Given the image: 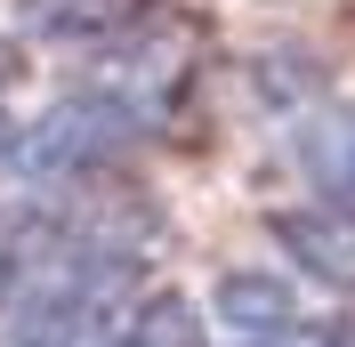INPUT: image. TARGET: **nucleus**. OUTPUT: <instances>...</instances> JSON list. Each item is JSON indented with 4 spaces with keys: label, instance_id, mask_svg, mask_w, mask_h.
<instances>
[{
    "label": "nucleus",
    "instance_id": "obj_1",
    "mask_svg": "<svg viewBox=\"0 0 355 347\" xmlns=\"http://www.w3.org/2000/svg\"><path fill=\"white\" fill-rule=\"evenodd\" d=\"M8 347H130V331L97 266H41L33 299L8 323Z\"/></svg>",
    "mask_w": 355,
    "mask_h": 347
},
{
    "label": "nucleus",
    "instance_id": "obj_2",
    "mask_svg": "<svg viewBox=\"0 0 355 347\" xmlns=\"http://www.w3.org/2000/svg\"><path fill=\"white\" fill-rule=\"evenodd\" d=\"M299 170L323 194V218H347L355 226V105H323L299 121Z\"/></svg>",
    "mask_w": 355,
    "mask_h": 347
},
{
    "label": "nucleus",
    "instance_id": "obj_3",
    "mask_svg": "<svg viewBox=\"0 0 355 347\" xmlns=\"http://www.w3.org/2000/svg\"><path fill=\"white\" fill-rule=\"evenodd\" d=\"M130 347H218V339L202 331V315H194L186 299H154V307L130 323Z\"/></svg>",
    "mask_w": 355,
    "mask_h": 347
}]
</instances>
